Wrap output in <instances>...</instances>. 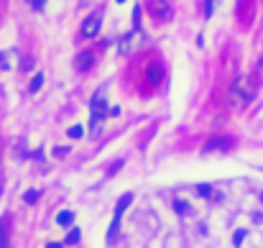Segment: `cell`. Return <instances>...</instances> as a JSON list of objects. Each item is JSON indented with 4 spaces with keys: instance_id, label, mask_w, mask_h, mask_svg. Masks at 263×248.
Instances as JSON below:
<instances>
[{
    "instance_id": "obj_13",
    "label": "cell",
    "mask_w": 263,
    "mask_h": 248,
    "mask_svg": "<svg viewBox=\"0 0 263 248\" xmlns=\"http://www.w3.org/2000/svg\"><path fill=\"white\" fill-rule=\"evenodd\" d=\"M79 238H82V233H79V228H74V230H69V235H66V243H69V246H77Z\"/></svg>"
},
{
    "instance_id": "obj_2",
    "label": "cell",
    "mask_w": 263,
    "mask_h": 248,
    "mask_svg": "<svg viewBox=\"0 0 263 248\" xmlns=\"http://www.w3.org/2000/svg\"><path fill=\"white\" fill-rule=\"evenodd\" d=\"M131 202H133V195H123V197H120L118 207H115V215H112V223H110V228H108V243H115V235H118V230H120L123 212L131 207Z\"/></svg>"
},
{
    "instance_id": "obj_4",
    "label": "cell",
    "mask_w": 263,
    "mask_h": 248,
    "mask_svg": "<svg viewBox=\"0 0 263 248\" xmlns=\"http://www.w3.org/2000/svg\"><path fill=\"white\" fill-rule=\"evenodd\" d=\"M230 149H233V138L230 136H212L207 143L202 146L204 154H210V151H230Z\"/></svg>"
},
{
    "instance_id": "obj_14",
    "label": "cell",
    "mask_w": 263,
    "mask_h": 248,
    "mask_svg": "<svg viewBox=\"0 0 263 248\" xmlns=\"http://www.w3.org/2000/svg\"><path fill=\"white\" fill-rule=\"evenodd\" d=\"M174 210H176V212H181V215H189V212H192V207L187 205V202H181V200H176V202H174Z\"/></svg>"
},
{
    "instance_id": "obj_21",
    "label": "cell",
    "mask_w": 263,
    "mask_h": 248,
    "mask_svg": "<svg viewBox=\"0 0 263 248\" xmlns=\"http://www.w3.org/2000/svg\"><path fill=\"white\" fill-rule=\"evenodd\" d=\"M118 3H125V0H118Z\"/></svg>"
},
{
    "instance_id": "obj_17",
    "label": "cell",
    "mask_w": 263,
    "mask_h": 248,
    "mask_svg": "<svg viewBox=\"0 0 263 248\" xmlns=\"http://www.w3.org/2000/svg\"><path fill=\"white\" fill-rule=\"evenodd\" d=\"M133 23H135V28H138V23H141V5L133 8Z\"/></svg>"
},
{
    "instance_id": "obj_16",
    "label": "cell",
    "mask_w": 263,
    "mask_h": 248,
    "mask_svg": "<svg viewBox=\"0 0 263 248\" xmlns=\"http://www.w3.org/2000/svg\"><path fill=\"white\" fill-rule=\"evenodd\" d=\"M197 192H199L202 197H212V187H210V184H199Z\"/></svg>"
},
{
    "instance_id": "obj_18",
    "label": "cell",
    "mask_w": 263,
    "mask_h": 248,
    "mask_svg": "<svg viewBox=\"0 0 263 248\" xmlns=\"http://www.w3.org/2000/svg\"><path fill=\"white\" fill-rule=\"evenodd\" d=\"M243 238H245V230H238V233H235V246L243 243Z\"/></svg>"
},
{
    "instance_id": "obj_9",
    "label": "cell",
    "mask_w": 263,
    "mask_h": 248,
    "mask_svg": "<svg viewBox=\"0 0 263 248\" xmlns=\"http://www.w3.org/2000/svg\"><path fill=\"white\" fill-rule=\"evenodd\" d=\"M153 16L158 21H169L171 18V8H169L166 0H153Z\"/></svg>"
},
{
    "instance_id": "obj_19",
    "label": "cell",
    "mask_w": 263,
    "mask_h": 248,
    "mask_svg": "<svg viewBox=\"0 0 263 248\" xmlns=\"http://www.w3.org/2000/svg\"><path fill=\"white\" fill-rule=\"evenodd\" d=\"M44 3H46V0H31V5L36 10H44Z\"/></svg>"
},
{
    "instance_id": "obj_11",
    "label": "cell",
    "mask_w": 263,
    "mask_h": 248,
    "mask_svg": "<svg viewBox=\"0 0 263 248\" xmlns=\"http://www.w3.org/2000/svg\"><path fill=\"white\" fill-rule=\"evenodd\" d=\"M39 197H41V192H39V189H28V192L23 195L26 205H36V202H39Z\"/></svg>"
},
{
    "instance_id": "obj_5",
    "label": "cell",
    "mask_w": 263,
    "mask_h": 248,
    "mask_svg": "<svg viewBox=\"0 0 263 248\" xmlns=\"http://www.w3.org/2000/svg\"><path fill=\"white\" fill-rule=\"evenodd\" d=\"M100 26H102V16H100V13L87 16L85 23H82V36H85V39H95L97 31H100Z\"/></svg>"
},
{
    "instance_id": "obj_8",
    "label": "cell",
    "mask_w": 263,
    "mask_h": 248,
    "mask_svg": "<svg viewBox=\"0 0 263 248\" xmlns=\"http://www.w3.org/2000/svg\"><path fill=\"white\" fill-rule=\"evenodd\" d=\"M92 64H95V56L89 51H82V54H77V59H74V69L77 72H87Z\"/></svg>"
},
{
    "instance_id": "obj_7",
    "label": "cell",
    "mask_w": 263,
    "mask_h": 248,
    "mask_svg": "<svg viewBox=\"0 0 263 248\" xmlns=\"http://www.w3.org/2000/svg\"><path fill=\"white\" fill-rule=\"evenodd\" d=\"M146 77H148V82H151V85H161L164 67L158 64V62H151V64H148V69H146Z\"/></svg>"
},
{
    "instance_id": "obj_6",
    "label": "cell",
    "mask_w": 263,
    "mask_h": 248,
    "mask_svg": "<svg viewBox=\"0 0 263 248\" xmlns=\"http://www.w3.org/2000/svg\"><path fill=\"white\" fill-rule=\"evenodd\" d=\"M108 115V103H105V97H97L92 100V120H89V128H97V123Z\"/></svg>"
},
{
    "instance_id": "obj_20",
    "label": "cell",
    "mask_w": 263,
    "mask_h": 248,
    "mask_svg": "<svg viewBox=\"0 0 263 248\" xmlns=\"http://www.w3.org/2000/svg\"><path fill=\"white\" fill-rule=\"evenodd\" d=\"M46 248H62L59 243H46Z\"/></svg>"
},
{
    "instance_id": "obj_3",
    "label": "cell",
    "mask_w": 263,
    "mask_h": 248,
    "mask_svg": "<svg viewBox=\"0 0 263 248\" xmlns=\"http://www.w3.org/2000/svg\"><path fill=\"white\" fill-rule=\"evenodd\" d=\"M143 46V33L135 28V31H131V33H125V36L118 41V54L120 56H128V54H133V51H138Z\"/></svg>"
},
{
    "instance_id": "obj_15",
    "label": "cell",
    "mask_w": 263,
    "mask_h": 248,
    "mask_svg": "<svg viewBox=\"0 0 263 248\" xmlns=\"http://www.w3.org/2000/svg\"><path fill=\"white\" fill-rule=\"evenodd\" d=\"M82 133H85L82 126H72L69 131H66V136H69V138H82Z\"/></svg>"
},
{
    "instance_id": "obj_10",
    "label": "cell",
    "mask_w": 263,
    "mask_h": 248,
    "mask_svg": "<svg viewBox=\"0 0 263 248\" xmlns=\"http://www.w3.org/2000/svg\"><path fill=\"white\" fill-rule=\"evenodd\" d=\"M72 223H74V215L69 210H62L59 215H56V225H62V228H69Z\"/></svg>"
},
{
    "instance_id": "obj_12",
    "label": "cell",
    "mask_w": 263,
    "mask_h": 248,
    "mask_svg": "<svg viewBox=\"0 0 263 248\" xmlns=\"http://www.w3.org/2000/svg\"><path fill=\"white\" fill-rule=\"evenodd\" d=\"M41 85H44V74H36V77L31 80L28 90H31V92H39V90H41Z\"/></svg>"
},
{
    "instance_id": "obj_1",
    "label": "cell",
    "mask_w": 263,
    "mask_h": 248,
    "mask_svg": "<svg viewBox=\"0 0 263 248\" xmlns=\"http://www.w3.org/2000/svg\"><path fill=\"white\" fill-rule=\"evenodd\" d=\"M253 95H256V90H253L248 77H238V80L233 82V87H230V103L235 108H245L250 100H253Z\"/></svg>"
}]
</instances>
